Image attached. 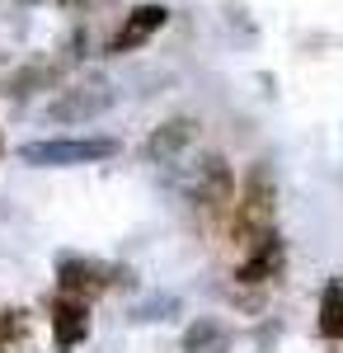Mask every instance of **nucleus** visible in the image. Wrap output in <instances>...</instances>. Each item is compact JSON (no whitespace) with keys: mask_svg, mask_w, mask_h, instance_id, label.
I'll return each instance as SVG.
<instances>
[{"mask_svg":"<svg viewBox=\"0 0 343 353\" xmlns=\"http://www.w3.org/2000/svg\"><path fill=\"white\" fill-rule=\"evenodd\" d=\"M273 217H278V189H273V179H268L264 165H254L249 179H245V189H240L236 217H231V241L254 245L259 236L273 231Z\"/></svg>","mask_w":343,"mask_h":353,"instance_id":"f257e3e1","label":"nucleus"},{"mask_svg":"<svg viewBox=\"0 0 343 353\" xmlns=\"http://www.w3.org/2000/svg\"><path fill=\"white\" fill-rule=\"evenodd\" d=\"M56 288L66 297L94 301L108 288H132V269L123 264H104V259H85V254H61L56 259Z\"/></svg>","mask_w":343,"mask_h":353,"instance_id":"f03ea898","label":"nucleus"},{"mask_svg":"<svg viewBox=\"0 0 343 353\" xmlns=\"http://www.w3.org/2000/svg\"><path fill=\"white\" fill-rule=\"evenodd\" d=\"M118 156V141L113 137H52V141H28L19 151L24 165L38 170H66V165H94Z\"/></svg>","mask_w":343,"mask_h":353,"instance_id":"7ed1b4c3","label":"nucleus"},{"mask_svg":"<svg viewBox=\"0 0 343 353\" xmlns=\"http://www.w3.org/2000/svg\"><path fill=\"white\" fill-rule=\"evenodd\" d=\"M113 85L108 81H80L71 90H61L52 104H48V118L52 123H90V118H99V113L113 109Z\"/></svg>","mask_w":343,"mask_h":353,"instance_id":"20e7f679","label":"nucleus"},{"mask_svg":"<svg viewBox=\"0 0 343 353\" xmlns=\"http://www.w3.org/2000/svg\"><path fill=\"white\" fill-rule=\"evenodd\" d=\"M188 198H193L198 208H207V212H221L226 203H236V174H231L226 156H202V161L193 165Z\"/></svg>","mask_w":343,"mask_h":353,"instance_id":"39448f33","label":"nucleus"},{"mask_svg":"<svg viewBox=\"0 0 343 353\" xmlns=\"http://www.w3.org/2000/svg\"><path fill=\"white\" fill-rule=\"evenodd\" d=\"M165 24H169V10H165V5H136V10H127V14H123V24H118V33L104 43V52L108 57L136 52V48H146V43H151Z\"/></svg>","mask_w":343,"mask_h":353,"instance_id":"423d86ee","label":"nucleus"},{"mask_svg":"<svg viewBox=\"0 0 343 353\" xmlns=\"http://www.w3.org/2000/svg\"><path fill=\"white\" fill-rule=\"evenodd\" d=\"M48 321H52V344H56V353H71L76 344H85V339H90V301L56 292L52 306H48Z\"/></svg>","mask_w":343,"mask_h":353,"instance_id":"0eeeda50","label":"nucleus"},{"mask_svg":"<svg viewBox=\"0 0 343 353\" xmlns=\"http://www.w3.org/2000/svg\"><path fill=\"white\" fill-rule=\"evenodd\" d=\"M282 269H287V245L278 241V231H268L236 264V283H249V288L254 283H273V278H282Z\"/></svg>","mask_w":343,"mask_h":353,"instance_id":"6e6552de","label":"nucleus"},{"mask_svg":"<svg viewBox=\"0 0 343 353\" xmlns=\"http://www.w3.org/2000/svg\"><path fill=\"white\" fill-rule=\"evenodd\" d=\"M193 137H198V123H193V118H169V123H160L156 132H151V141H146V161H156V165L179 161Z\"/></svg>","mask_w":343,"mask_h":353,"instance_id":"1a4fd4ad","label":"nucleus"},{"mask_svg":"<svg viewBox=\"0 0 343 353\" xmlns=\"http://www.w3.org/2000/svg\"><path fill=\"white\" fill-rule=\"evenodd\" d=\"M56 81H61V61H28L14 76H5V94L10 99H28V94H38V90H48Z\"/></svg>","mask_w":343,"mask_h":353,"instance_id":"9d476101","label":"nucleus"},{"mask_svg":"<svg viewBox=\"0 0 343 353\" xmlns=\"http://www.w3.org/2000/svg\"><path fill=\"white\" fill-rule=\"evenodd\" d=\"M184 353H231V325L216 316H198L184 330Z\"/></svg>","mask_w":343,"mask_h":353,"instance_id":"9b49d317","label":"nucleus"},{"mask_svg":"<svg viewBox=\"0 0 343 353\" xmlns=\"http://www.w3.org/2000/svg\"><path fill=\"white\" fill-rule=\"evenodd\" d=\"M33 349V321L24 306H5L0 311V353H28Z\"/></svg>","mask_w":343,"mask_h":353,"instance_id":"f8f14e48","label":"nucleus"},{"mask_svg":"<svg viewBox=\"0 0 343 353\" xmlns=\"http://www.w3.org/2000/svg\"><path fill=\"white\" fill-rule=\"evenodd\" d=\"M320 334L343 344V278H329V288L320 297Z\"/></svg>","mask_w":343,"mask_h":353,"instance_id":"ddd939ff","label":"nucleus"},{"mask_svg":"<svg viewBox=\"0 0 343 353\" xmlns=\"http://www.w3.org/2000/svg\"><path fill=\"white\" fill-rule=\"evenodd\" d=\"M0 156H5V141H0Z\"/></svg>","mask_w":343,"mask_h":353,"instance_id":"4468645a","label":"nucleus"}]
</instances>
